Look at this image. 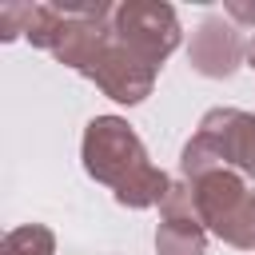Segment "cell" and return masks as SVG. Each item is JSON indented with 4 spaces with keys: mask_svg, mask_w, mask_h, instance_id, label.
<instances>
[{
    "mask_svg": "<svg viewBox=\"0 0 255 255\" xmlns=\"http://www.w3.org/2000/svg\"><path fill=\"white\" fill-rule=\"evenodd\" d=\"M84 171L96 183L112 187L116 203L135 207V211L163 203L171 187V179L147 159L131 124L120 116H96L84 128Z\"/></svg>",
    "mask_w": 255,
    "mask_h": 255,
    "instance_id": "cell-1",
    "label": "cell"
},
{
    "mask_svg": "<svg viewBox=\"0 0 255 255\" xmlns=\"http://www.w3.org/2000/svg\"><path fill=\"white\" fill-rule=\"evenodd\" d=\"M219 167L255 179V116L243 108H211L199 120L195 135L183 143L179 175L187 183Z\"/></svg>",
    "mask_w": 255,
    "mask_h": 255,
    "instance_id": "cell-2",
    "label": "cell"
},
{
    "mask_svg": "<svg viewBox=\"0 0 255 255\" xmlns=\"http://www.w3.org/2000/svg\"><path fill=\"white\" fill-rule=\"evenodd\" d=\"M195 211L211 235L239 251H255V191L243 183L239 171L219 167L199 179H191Z\"/></svg>",
    "mask_w": 255,
    "mask_h": 255,
    "instance_id": "cell-3",
    "label": "cell"
},
{
    "mask_svg": "<svg viewBox=\"0 0 255 255\" xmlns=\"http://www.w3.org/2000/svg\"><path fill=\"white\" fill-rule=\"evenodd\" d=\"M112 32L124 48H131L143 64L159 68L179 48V20L171 4L159 0H124L112 12Z\"/></svg>",
    "mask_w": 255,
    "mask_h": 255,
    "instance_id": "cell-4",
    "label": "cell"
},
{
    "mask_svg": "<svg viewBox=\"0 0 255 255\" xmlns=\"http://www.w3.org/2000/svg\"><path fill=\"white\" fill-rule=\"evenodd\" d=\"M159 255H203L207 251V227L195 211V195L187 179H171L163 203H159V231H155Z\"/></svg>",
    "mask_w": 255,
    "mask_h": 255,
    "instance_id": "cell-5",
    "label": "cell"
},
{
    "mask_svg": "<svg viewBox=\"0 0 255 255\" xmlns=\"http://www.w3.org/2000/svg\"><path fill=\"white\" fill-rule=\"evenodd\" d=\"M191 68L207 80H227L239 60H247V40L239 32V24L223 20V16H207L195 36H191V52H187Z\"/></svg>",
    "mask_w": 255,
    "mask_h": 255,
    "instance_id": "cell-6",
    "label": "cell"
},
{
    "mask_svg": "<svg viewBox=\"0 0 255 255\" xmlns=\"http://www.w3.org/2000/svg\"><path fill=\"white\" fill-rule=\"evenodd\" d=\"M0 255H56V235L44 223H24L4 235Z\"/></svg>",
    "mask_w": 255,
    "mask_h": 255,
    "instance_id": "cell-7",
    "label": "cell"
},
{
    "mask_svg": "<svg viewBox=\"0 0 255 255\" xmlns=\"http://www.w3.org/2000/svg\"><path fill=\"white\" fill-rule=\"evenodd\" d=\"M28 8H32V4H20V0H12V4L0 8V32H4V40H16V36L24 32V24H28Z\"/></svg>",
    "mask_w": 255,
    "mask_h": 255,
    "instance_id": "cell-8",
    "label": "cell"
},
{
    "mask_svg": "<svg viewBox=\"0 0 255 255\" xmlns=\"http://www.w3.org/2000/svg\"><path fill=\"white\" fill-rule=\"evenodd\" d=\"M223 12L231 24H255V0H227Z\"/></svg>",
    "mask_w": 255,
    "mask_h": 255,
    "instance_id": "cell-9",
    "label": "cell"
},
{
    "mask_svg": "<svg viewBox=\"0 0 255 255\" xmlns=\"http://www.w3.org/2000/svg\"><path fill=\"white\" fill-rule=\"evenodd\" d=\"M247 64H251V68H255V36H251V40H247Z\"/></svg>",
    "mask_w": 255,
    "mask_h": 255,
    "instance_id": "cell-10",
    "label": "cell"
}]
</instances>
